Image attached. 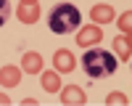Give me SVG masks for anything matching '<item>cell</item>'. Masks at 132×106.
I'll use <instances>...</instances> for the list:
<instances>
[{"label": "cell", "instance_id": "9a60e30c", "mask_svg": "<svg viewBox=\"0 0 132 106\" xmlns=\"http://www.w3.org/2000/svg\"><path fill=\"white\" fill-rule=\"evenodd\" d=\"M0 103H11V98H8L5 93H0Z\"/></svg>", "mask_w": 132, "mask_h": 106}, {"label": "cell", "instance_id": "ba28073f", "mask_svg": "<svg viewBox=\"0 0 132 106\" xmlns=\"http://www.w3.org/2000/svg\"><path fill=\"white\" fill-rule=\"evenodd\" d=\"M42 88H45L48 93H56L58 90V77L53 72H42Z\"/></svg>", "mask_w": 132, "mask_h": 106}, {"label": "cell", "instance_id": "9c48e42d", "mask_svg": "<svg viewBox=\"0 0 132 106\" xmlns=\"http://www.w3.org/2000/svg\"><path fill=\"white\" fill-rule=\"evenodd\" d=\"M116 50H119V56L127 61L129 58V40L127 37H116Z\"/></svg>", "mask_w": 132, "mask_h": 106}, {"label": "cell", "instance_id": "30bf717a", "mask_svg": "<svg viewBox=\"0 0 132 106\" xmlns=\"http://www.w3.org/2000/svg\"><path fill=\"white\" fill-rule=\"evenodd\" d=\"M0 80H5L8 85H16L19 82V72L16 69H3V72H0Z\"/></svg>", "mask_w": 132, "mask_h": 106}, {"label": "cell", "instance_id": "3957f363", "mask_svg": "<svg viewBox=\"0 0 132 106\" xmlns=\"http://www.w3.org/2000/svg\"><path fill=\"white\" fill-rule=\"evenodd\" d=\"M53 64H56L58 72H71V69H74V56H71L69 50H56Z\"/></svg>", "mask_w": 132, "mask_h": 106}, {"label": "cell", "instance_id": "8fae6325", "mask_svg": "<svg viewBox=\"0 0 132 106\" xmlns=\"http://www.w3.org/2000/svg\"><path fill=\"white\" fill-rule=\"evenodd\" d=\"M8 16H11V5H8V0H0V27L8 21Z\"/></svg>", "mask_w": 132, "mask_h": 106}, {"label": "cell", "instance_id": "52a82bcc", "mask_svg": "<svg viewBox=\"0 0 132 106\" xmlns=\"http://www.w3.org/2000/svg\"><path fill=\"white\" fill-rule=\"evenodd\" d=\"M93 19L101 21V24H103V21H111L114 19V8L111 5H95L93 8Z\"/></svg>", "mask_w": 132, "mask_h": 106}, {"label": "cell", "instance_id": "277c9868", "mask_svg": "<svg viewBox=\"0 0 132 106\" xmlns=\"http://www.w3.org/2000/svg\"><path fill=\"white\" fill-rule=\"evenodd\" d=\"M21 66H24V72H29V74H37L42 69V56H40V53H24Z\"/></svg>", "mask_w": 132, "mask_h": 106}, {"label": "cell", "instance_id": "5bb4252c", "mask_svg": "<svg viewBox=\"0 0 132 106\" xmlns=\"http://www.w3.org/2000/svg\"><path fill=\"white\" fill-rule=\"evenodd\" d=\"M129 19H132V16H129V11H127V13L122 16V21H119V27H122V29H129Z\"/></svg>", "mask_w": 132, "mask_h": 106}, {"label": "cell", "instance_id": "6da1fadb", "mask_svg": "<svg viewBox=\"0 0 132 106\" xmlns=\"http://www.w3.org/2000/svg\"><path fill=\"white\" fill-rule=\"evenodd\" d=\"M82 69L90 80H103L116 72V58H114V53H108L103 48H93L82 56Z\"/></svg>", "mask_w": 132, "mask_h": 106}, {"label": "cell", "instance_id": "7a4b0ae2", "mask_svg": "<svg viewBox=\"0 0 132 106\" xmlns=\"http://www.w3.org/2000/svg\"><path fill=\"white\" fill-rule=\"evenodd\" d=\"M79 11H77V5L71 3H58V5H53L50 8V13H48V27L50 32H56V35H69V32H74L77 27H79Z\"/></svg>", "mask_w": 132, "mask_h": 106}, {"label": "cell", "instance_id": "5b68a950", "mask_svg": "<svg viewBox=\"0 0 132 106\" xmlns=\"http://www.w3.org/2000/svg\"><path fill=\"white\" fill-rule=\"evenodd\" d=\"M61 101L63 103H85V93L77 88V85H71V88H66L61 93Z\"/></svg>", "mask_w": 132, "mask_h": 106}, {"label": "cell", "instance_id": "4fadbf2b", "mask_svg": "<svg viewBox=\"0 0 132 106\" xmlns=\"http://www.w3.org/2000/svg\"><path fill=\"white\" fill-rule=\"evenodd\" d=\"M106 103H127V95H122V93H111L106 98Z\"/></svg>", "mask_w": 132, "mask_h": 106}, {"label": "cell", "instance_id": "8992f818", "mask_svg": "<svg viewBox=\"0 0 132 106\" xmlns=\"http://www.w3.org/2000/svg\"><path fill=\"white\" fill-rule=\"evenodd\" d=\"M95 40H101V29H95V27H90V29H85V32H79V37H77V42L85 48V45H93Z\"/></svg>", "mask_w": 132, "mask_h": 106}, {"label": "cell", "instance_id": "7c38bea8", "mask_svg": "<svg viewBox=\"0 0 132 106\" xmlns=\"http://www.w3.org/2000/svg\"><path fill=\"white\" fill-rule=\"evenodd\" d=\"M35 8H24V5H21L19 8V19H27V24H32V21H35Z\"/></svg>", "mask_w": 132, "mask_h": 106}]
</instances>
